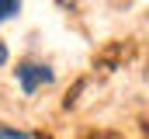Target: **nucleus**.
Wrapping results in <instances>:
<instances>
[{
	"label": "nucleus",
	"mask_w": 149,
	"mask_h": 139,
	"mask_svg": "<svg viewBox=\"0 0 149 139\" xmlns=\"http://www.w3.org/2000/svg\"><path fill=\"white\" fill-rule=\"evenodd\" d=\"M83 87H87V80H76L73 91H70V94H66V101H63V108H73V104H76V94H80Z\"/></svg>",
	"instance_id": "obj_4"
},
{
	"label": "nucleus",
	"mask_w": 149,
	"mask_h": 139,
	"mask_svg": "<svg viewBox=\"0 0 149 139\" xmlns=\"http://www.w3.org/2000/svg\"><path fill=\"white\" fill-rule=\"evenodd\" d=\"M83 139H118V136H114V132H87Z\"/></svg>",
	"instance_id": "obj_6"
},
{
	"label": "nucleus",
	"mask_w": 149,
	"mask_h": 139,
	"mask_svg": "<svg viewBox=\"0 0 149 139\" xmlns=\"http://www.w3.org/2000/svg\"><path fill=\"white\" fill-rule=\"evenodd\" d=\"M146 139H149V125H146Z\"/></svg>",
	"instance_id": "obj_9"
},
{
	"label": "nucleus",
	"mask_w": 149,
	"mask_h": 139,
	"mask_svg": "<svg viewBox=\"0 0 149 139\" xmlns=\"http://www.w3.org/2000/svg\"><path fill=\"white\" fill-rule=\"evenodd\" d=\"M3 63H7V45L0 42V66H3Z\"/></svg>",
	"instance_id": "obj_7"
},
{
	"label": "nucleus",
	"mask_w": 149,
	"mask_h": 139,
	"mask_svg": "<svg viewBox=\"0 0 149 139\" xmlns=\"http://www.w3.org/2000/svg\"><path fill=\"white\" fill-rule=\"evenodd\" d=\"M0 139H24V132H17V129H0Z\"/></svg>",
	"instance_id": "obj_5"
},
{
	"label": "nucleus",
	"mask_w": 149,
	"mask_h": 139,
	"mask_svg": "<svg viewBox=\"0 0 149 139\" xmlns=\"http://www.w3.org/2000/svg\"><path fill=\"white\" fill-rule=\"evenodd\" d=\"M35 139H52V136H42V132H38V136H35Z\"/></svg>",
	"instance_id": "obj_8"
},
{
	"label": "nucleus",
	"mask_w": 149,
	"mask_h": 139,
	"mask_svg": "<svg viewBox=\"0 0 149 139\" xmlns=\"http://www.w3.org/2000/svg\"><path fill=\"white\" fill-rule=\"evenodd\" d=\"M14 73H17V80H21V87H24L28 94H31L35 87H42V84L52 80V70H49V66H38V63H21Z\"/></svg>",
	"instance_id": "obj_2"
},
{
	"label": "nucleus",
	"mask_w": 149,
	"mask_h": 139,
	"mask_svg": "<svg viewBox=\"0 0 149 139\" xmlns=\"http://www.w3.org/2000/svg\"><path fill=\"white\" fill-rule=\"evenodd\" d=\"M132 56H135V42H108V45L97 52L94 66L104 70V73H111V70H118L121 63H128Z\"/></svg>",
	"instance_id": "obj_1"
},
{
	"label": "nucleus",
	"mask_w": 149,
	"mask_h": 139,
	"mask_svg": "<svg viewBox=\"0 0 149 139\" xmlns=\"http://www.w3.org/2000/svg\"><path fill=\"white\" fill-rule=\"evenodd\" d=\"M17 7H21V0H0V21H7L10 14H17Z\"/></svg>",
	"instance_id": "obj_3"
}]
</instances>
